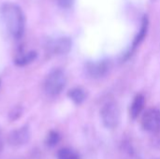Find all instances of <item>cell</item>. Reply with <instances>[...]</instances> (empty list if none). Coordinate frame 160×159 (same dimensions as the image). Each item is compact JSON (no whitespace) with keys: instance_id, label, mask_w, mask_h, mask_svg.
Listing matches in <instances>:
<instances>
[{"instance_id":"6da1fadb","label":"cell","mask_w":160,"mask_h":159,"mask_svg":"<svg viewBox=\"0 0 160 159\" xmlns=\"http://www.w3.org/2000/svg\"><path fill=\"white\" fill-rule=\"evenodd\" d=\"M1 15L9 34L16 39L22 37L25 18L22 8L14 3H6L1 7Z\"/></svg>"},{"instance_id":"7a4b0ae2","label":"cell","mask_w":160,"mask_h":159,"mask_svg":"<svg viewBox=\"0 0 160 159\" xmlns=\"http://www.w3.org/2000/svg\"><path fill=\"white\" fill-rule=\"evenodd\" d=\"M67 84V77L63 70L54 69L46 78L44 82V90L50 97L58 96Z\"/></svg>"},{"instance_id":"3957f363","label":"cell","mask_w":160,"mask_h":159,"mask_svg":"<svg viewBox=\"0 0 160 159\" xmlns=\"http://www.w3.org/2000/svg\"><path fill=\"white\" fill-rule=\"evenodd\" d=\"M100 116L103 125L107 128H116L120 123V109L115 102H108L102 107Z\"/></svg>"},{"instance_id":"277c9868","label":"cell","mask_w":160,"mask_h":159,"mask_svg":"<svg viewBox=\"0 0 160 159\" xmlns=\"http://www.w3.org/2000/svg\"><path fill=\"white\" fill-rule=\"evenodd\" d=\"M142 127L144 130L154 134L160 131V110L150 109L146 111L142 118Z\"/></svg>"},{"instance_id":"5b68a950","label":"cell","mask_w":160,"mask_h":159,"mask_svg":"<svg viewBox=\"0 0 160 159\" xmlns=\"http://www.w3.org/2000/svg\"><path fill=\"white\" fill-rule=\"evenodd\" d=\"M30 139V132L27 127H21L13 130L8 137V142L11 146H22Z\"/></svg>"},{"instance_id":"8992f818","label":"cell","mask_w":160,"mask_h":159,"mask_svg":"<svg viewBox=\"0 0 160 159\" xmlns=\"http://www.w3.org/2000/svg\"><path fill=\"white\" fill-rule=\"evenodd\" d=\"M71 49V40L68 37H59L49 44V50L53 54L61 55L68 53Z\"/></svg>"},{"instance_id":"52a82bcc","label":"cell","mask_w":160,"mask_h":159,"mask_svg":"<svg viewBox=\"0 0 160 159\" xmlns=\"http://www.w3.org/2000/svg\"><path fill=\"white\" fill-rule=\"evenodd\" d=\"M110 69V65L108 62H97V63H90L87 66V73L90 77L94 79L101 78L108 73Z\"/></svg>"},{"instance_id":"ba28073f","label":"cell","mask_w":160,"mask_h":159,"mask_svg":"<svg viewBox=\"0 0 160 159\" xmlns=\"http://www.w3.org/2000/svg\"><path fill=\"white\" fill-rule=\"evenodd\" d=\"M144 105H145V98L142 95H138L134 97L131 105H130V116L133 118V119H136L140 114L141 112H142L143 108H144Z\"/></svg>"},{"instance_id":"9c48e42d","label":"cell","mask_w":160,"mask_h":159,"mask_svg":"<svg viewBox=\"0 0 160 159\" xmlns=\"http://www.w3.org/2000/svg\"><path fill=\"white\" fill-rule=\"evenodd\" d=\"M68 97L75 104L80 105L86 99L87 95H86V92L84 89H82L81 87H76V88L71 89L68 92Z\"/></svg>"},{"instance_id":"30bf717a","label":"cell","mask_w":160,"mask_h":159,"mask_svg":"<svg viewBox=\"0 0 160 159\" xmlns=\"http://www.w3.org/2000/svg\"><path fill=\"white\" fill-rule=\"evenodd\" d=\"M37 52H28L25 53H22L21 55H19L16 59H15V63L18 66H26L30 63H32L36 58H37Z\"/></svg>"},{"instance_id":"8fae6325","label":"cell","mask_w":160,"mask_h":159,"mask_svg":"<svg viewBox=\"0 0 160 159\" xmlns=\"http://www.w3.org/2000/svg\"><path fill=\"white\" fill-rule=\"evenodd\" d=\"M57 159H79V156L72 149L63 148L58 152Z\"/></svg>"},{"instance_id":"7c38bea8","label":"cell","mask_w":160,"mask_h":159,"mask_svg":"<svg viewBox=\"0 0 160 159\" xmlns=\"http://www.w3.org/2000/svg\"><path fill=\"white\" fill-rule=\"evenodd\" d=\"M147 23H148V22H147V20L144 19V21H143V22H142V29H141L139 35L137 36V37L135 38V40H134V42H133L132 51H134V50L137 48V46L142 41V39H143V37H144V36H145V34H146V31H147Z\"/></svg>"},{"instance_id":"4fadbf2b","label":"cell","mask_w":160,"mask_h":159,"mask_svg":"<svg viewBox=\"0 0 160 159\" xmlns=\"http://www.w3.org/2000/svg\"><path fill=\"white\" fill-rule=\"evenodd\" d=\"M59 140H60L59 135H58L56 132L52 131V132L49 134L48 138H47V145L52 147V146H54V145L57 144V142H59Z\"/></svg>"},{"instance_id":"5bb4252c","label":"cell","mask_w":160,"mask_h":159,"mask_svg":"<svg viewBox=\"0 0 160 159\" xmlns=\"http://www.w3.org/2000/svg\"><path fill=\"white\" fill-rule=\"evenodd\" d=\"M152 144L154 145V147L160 150V131L155 133V135L152 139Z\"/></svg>"},{"instance_id":"9a60e30c","label":"cell","mask_w":160,"mask_h":159,"mask_svg":"<svg viewBox=\"0 0 160 159\" xmlns=\"http://www.w3.org/2000/svg\"><path fill=\"white\" fill-rule=\"evenodd\" d=\"M57 3L61 7L68 8V7H71V5L73 3V0H57Z\"/></svg>"}]
</instances>
